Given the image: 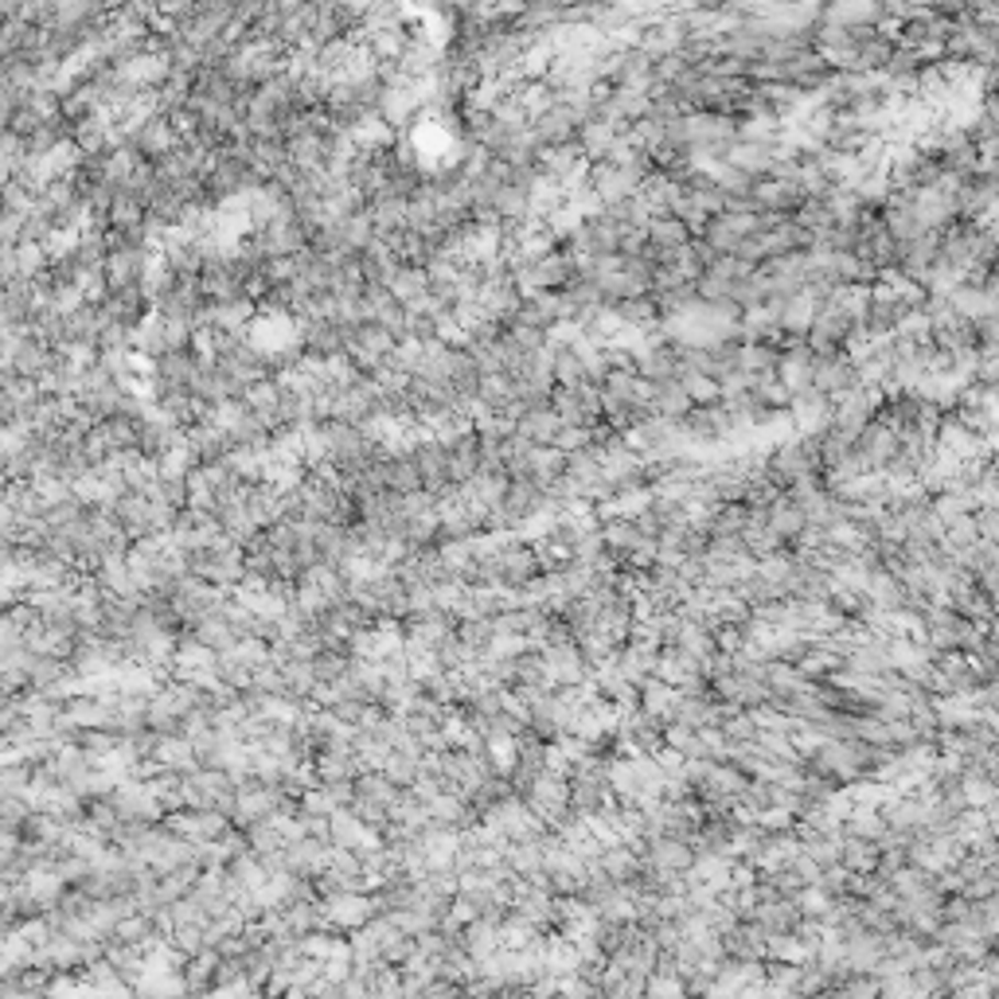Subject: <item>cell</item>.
<instances>
[{
    "mask_svg": "<svg viewBox=\"0 0 999 999\" xmlns=\"http://www.w3.org/2000/svg\"><path fill=\"white\" fill-rule=\"evenodd\" d=\"M562 430H566V426H562L554 406H531L516 426L519 438H527L531 446H554V438H559Z\"/></svg>",
    "mask_w": 999,
    "mask_h": 999,
    "instance_id": "2",
    "label": "cell"
},
{
    "mask_svg": "<svg viewBox=\"0 0 999 999\" xmlns=\"http://www.w3.org/2000/svg\"><path fill=\"white\" fill-rule=\"evenodd\" d=\"M680 383H684L687 399H692L695 406L722 403V383L715 375H703V371H680Z\"/></svg>",
    "mask_w": 999,
    "mask_h": 999,
    "instance_id": "5",
    "label": "cell"
},
{
    "mask_svg": "<svg viewBox=\"0 0 999 999\" xmlns=\"http://www.w3.org/2000/svg\"><path fill=\"white\" fill-rule=\"evenodd\" d=\"M133 145H137V153H145V157H172L176 149H180V133H176V125H172V117L168 114H160V117H153L145 130L133 137Z\"/></svg>",
    "mask_w": 999,
    "mask_h": 999,
    "instance_id": "1",
    "label": "cell"
},
{
    "mask_svg": "<svg viewBox=\"0 0 999 999\" xmlns=\"http://www.w3.org/2000/svg\"><path fill=\"white\" fill-rule=\"evenodd\" d=\"M692 411H695V403L687 399V391H684V383H680V379L656 386V403H652V414H656V418L687 422V414H692Z\"/></svg>",
    "mask_w": 999,
    "mask_h": 999,
    "instance_id": "4",
    "label": "cell"
},
{
    "mask_svg": "<svg viewBox=\"0 0 999 999\" xmlns=\"http://www.w3.org/2000/svg\"><path fill=\"white\" fill-rule=\"evenodd\" d=\"M835 999H883V976L848 973L835 984Z\"/></svg>",
    "mask_w": 999,
    "mask_h": 999,
    "instance_id": "6",
    "label": "cell"
},
{
    "mask_svg": "<svg viewBox=\"0 0 999 999\" xmlns=\"http://www.w3.org/2000/svg\"><path fill=\"white\" fill-rule=\"evenodd\" d=\"M649 246L660 250V255L684 250V246H692V227H687L684 220H675V215H660V220H652V227H649Z\"/></svg>",
    "mask_w": 999,
    "mask_h": 999,
    "instance_id": "3",
    "label": "cell"
}]
</instances>
